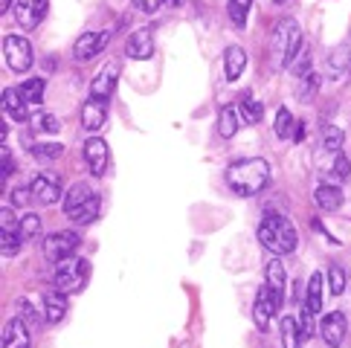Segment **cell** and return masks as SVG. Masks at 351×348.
Here are the masks:
<instances>
[{"label":"cell","instance_id":"obj_1","mask_svg":"<svg viewBox=\"0 0 351 348\" xmlns=\"http://www.w3.org/2000/svg\"><path fill=\"white\" fill-rule=\"evenodd\" d=\"M227 183L238 197H256L265 192V186L270 183V166L261 157H244L235 160L227 169Z\"/></svg>","mask_w":351,"mask_h":348},{"label":"cell","instance_id":"obj_2","mask_svg":"<svg viewBox=\"0 0 351 348\" xmlns=\"http://www.w3.org/2000/svg\"><path fill=\"white\" fill-rule=\"evenodd\" d=\"M258 244L273 256H291L299 244V235L285 215H267L258 223Z\"/></svg>","mask_w":351,"mask_h":348},{"label":"cell","instance_id":"obj_3","mask_svg":"<svg viewBox=\"0 0 351 348\" xmlns=\"http://www.w3.org/2000/svg\"><path fill=\"white\" fill-rule=\"evenodd\" d=\"M273 53H276V61L279 67H291L296 55L302 53V29L296 27V21H282L279 27L273 32Z\"/></svg>","mask_w":351,"mask_h":348},{"label":"cell","instance_id":"obj_4","mask_svg":"<svg viewBox=\"0 0 351 348\" xmlns=\"http://www.w3.org/2000/svg\"><path fill=\"white\" fill-rule=\"evenodd\" d=\"M87 276H90V261H84V258L61 261V267L56 270V290H61V293H79L84 288Z\"/></svg>","mask_w":351,"mask_h":348},{"label":"cell","instance_id":"obj_5","mask_svg":"<svg viewBox=\"0 0 351 348\" xmlns=\"http://www.w3.org/2000/svg\"><path fill=\"white\" fill-rule=\"evenodd\" d=\"M3 58L9 70L15 73H27L35 61V53H32V44L23 38V35H6L3 38Z\"/></svg>","mask_w":351,"mask_h":348},{"label":"cell","instance_id":"obj_6","mask_svg":"<svg viewBox=\"0 0 351 348\" xmlns=\"http://www.w3.org/2000/svg\"><path fill=\"white\" fill-rule=\"evenodd\" d=\"M79 235L73 232V229H61V232H53V235H47L44 238V258L47 261H67V258H73L76 256V250H79Z\"/></svg>","mask_w":351,"mask_h":348},{"label":"cell","instance_id":"obj_7","mask_svg":"<svg viewBox=\"0 0 351 348\" xmlns=\"http://www.w3.org/2000/svg\"><path fill=\"white\" fill-rule=\"evenodd\" d=\"M32 201L41 203V206H53L58 197H61V174H38L32 183Z\"/></svg>","mask_w":351,"mask_h":348},{"label":"cell","instance_id":"obj_8","mask_svg":"<svg viewBox=\"0 0 351 348\" xmlns=\"http://www.w3.org/2000/svg\"><path fill=\"white\" fill-rule=\"evenodd\" d=\"M108 41H110V32H84L76 41V47H73V58L79 64H87V61H93L108 47Z\"/></svg>","mask_w":351,"mask_h":348},{"label":"cell","instance_id":"obj_9","mask_svg":"<svg viewBox=\"0 0 351 348\" xmlns=\"http://www.w3.org/2000/svg\"><path fill=\"white\" fill-rule=\"evenodd\" d=\"M117 79H119L117 64H105V67L93 76V82H90V99L108 105V99L114 96V90H117Z\"/></svg>","mask_w":351,"mask_h":348},{"label":"cell","instance_id":"obj_10","mask_svg":"<svg viewBox=\"0 0 351 348\" xmlns=\"http://www.w3.org/2000/svg\"><path fill=\"white\" fill-rule=\"evenodd\" d=\"M84 163H87V169H90L93 177H102V174L108 171L110 151H108L105 140H99V136H90V140L84 142Z\"/></svg>","mask_w":351,"mask_h":348},{"label":"cell","instance_id":"obj_11","mask_svg":"<svg viewBox=\"0 0 351 348\" xmlns=\"http://www.w3.org/2000/svg\"><path fill=\"white\" fill-rule=\"evenodd\" d=\"M47 9H49L47 0H18L15 3V21L23 29H35L47 18Z\"/></svg>","mask_w":351,"mask_h":348},{"label":"cell","instance_id":"obj_12","mask_svg":"<svg viewBox=\"0 0 351 348\" xmlns=\"http://www.w3.org/2000/svg\"><path fill=\"white\" fill-rule=\"evenodd\" d=\"M346 316L340 314V310H331V314H325L322 322H319V334L328 348H340L343 340H346Z\"/></svg>","mask_w":351,"mask_h":348},{"label":"cell","instance_id":"obj_13","mask_svg":"<svg viewBox=\"0 0 351 348\" xmlns=\"http://www.w3.org/2000/svg\"><path fill=\"white\" fill-rule=\"evenodd\" d=\"M282 308V302L276 299V293L270 290V288H265V290H258V296H256V305H253V319H256V325L265 331L267 325H270V319H273V314Z\"/></svg>","mask_w":351,"mask_h":348},{"label":"cell","instance_id":"obj_14","mask_svg":"<svg viewBox=\"0 0 351 348\" xmlns=\"http://www.w3.org/2000/svg\"><path fill=\"white\" fill-rule=\"evenodd\" d=\"M125 55L134 58V61H145V58H152L154 55V38H152V32L148 29H136L128 44H125Z\"/></svg>","mask_w":351,"mask_h":348},{"label":"cell","instance_id":"obj_15","mask_svg":"<svg viewBox=\"0 0 351 348\" xmlns=\"http://www.w3.org/2000/svg\"><path fill=\"white\" fill-rule=\"evenodd\" d=\"M64 314H67V293H61V290L44 293V319L49 325H58L64 319Z\"/></svg>","mask_w":351,"mask_h":348},{"label":"cell","instance_id":"obj_16","mask_svg":"<svg viewBox=\"0 0 351 348\" xmlns=\"http://www.w3.org/2000/svg\"><path fill=\"white\" fill-rule=\"evenodd\" d=\"M3 348H29V325L21 316L3 328Z\"/></svg>","mask_w":351,"mask_h":348},{"label":"cell","instance_id":"obj_17","mask_svg":"<svg viewBox=\"0 0 351 348\" xmlns=\"http://www.w3.org/2000/svg\"><path fill=\"white\" fill-rule=\"evenodd\" d=\"M105 119H108V108L102 102H96V99L84 102V108H82V125H84V131L96 134L99 128L105 125Z\"/></svg>","mask_w":351,"mask_h":348},{"label":"cell","instance_id":"obj_18","mask_svg":"<svg viewBox=\"0 0 351 348\" xmlns=\"http://www.w3.org/2000/svg\"><path fill=\"white\" fill-rule=\"evenodd\" d=\"M313 203H317L322 212H337V209L343 206V192H340V186H331V183L319 186V189L313 192Z\"/></svg>","mask_w":351,"mask_h":348},{"label":"cell","instance_id":"obj_19","mask_svg":"<svg viewBox=\"0 0 351 348\" xmlns=\"http://www.w3.org/2000/svg\"><path fill=\"white\" fill-rule=\"evenodd\" d=\"M93 195H96V192H93L87 183H73V186H70V192L64 195V212L73 218L87 201H90Z\"/></svg>","mask_w":351,"mask_h":348},{"label":"cell","instance_id":"obj_20","mask_svg":"<svg viewBox=\"0 0 351 348\" xmlns=\"http://www.w3.org/2000/svg\"><path fill=\"white\" fill-rule=\"evenodd\" d=\"M27 99H23L21 90H15V87H6L3 90V114H9L15 122H23L27 119Z\"/></svg>","mask_w":351,"mask_h":348},{"label":"cell","instance_id":"obj_21","mask_svg":"<svg viewBox=\"0 0 351 348\" xmlns=\"http://www.w3.org/2000/svg\"><path fill=\"white\" fill-rule=\"evenodd\" d=\"M238 125H241V110H238L235 105H223L221 114H218V134L223 136V140H232V136L238 134Z\"/></svg>","mask_w":351,"mask_h":348},{"label":"cell","instance_id":"obj_22","mask_svg":"<svg viewBox=\"0 0 351 348\" xmlns=\"http://www.w3.org/2000/svg\"><path fill=\"white\" fill-rule=\"evenodd\" d=\"M265 279H267V288L276 293V299L285 302V284H287V273H285V264H282L279 258H270Z\"/></svg>","mask_w":351,"mask_h":348},{"label":"cell","instance_id":"obj_23","mask_svg":"<svg viewBox=\"0 0 351 348\" xmlns=\"http://www.w3.org/2000/svg\"><path fill=\"white\" fill-rule=\"evenodd\" d=\"M247 67V53L241 47H227V53H223V70H227V79L230 82H238V76L244 73Z\"/></svg>","mask_w":351,"mask_h":348},{"label":"cell","instance_id":"obj_24","mask_svg":"<svg viewBox=\"0 0 351 348\" xmlns=\"http://www.w3.org/2000/svg\"><path fill=\"white\" fill-rule=\"evenodd\" d=\"M279 331H282V345L285 348H299L302 345V331H299V322L293 316H282Z\"/></svg>","mask_w":351,"mask_h":348},{"label":"cell","instance_id":"obj_25","mask_svg":"<svg viewBox=\"0 0 351 348\" xmlns=\"http://www.w3.org/2000/svg\"><path fill=\"white\" fill-rule=\"evenodd\" d=\"M305 305H308L311 314H319V310H322V273H313V276H311Z\"/></svg>","mask_w":351,"mask_h":348},{"label":"cell","instance_id":"obj_26","mask_svg":"<svg viewBox=\"0 0 351 348\" xmlns=\"http://www.w3.org/2000/svg\"><path fill=\"white\" fill-rule=\"evenodd\" d=\"M44 87H47L44 79H29V82L21 84V93H23V99H27V105H29L32 110H38L41 99H44Z\"/></svg>","mask_w":351,"mask_h":348},{"label":"cell","instance_id":"obj_27","mask_svg":"<svg viewBox=\"0 0 351 348\" xmlns=\"http://www.w3.org/2000/svg\"><path fill=\"white\" fill-rule=\"evenodd\" d=\"M29 125H32V131H41V134H56V131H61V122H58L53 114H47V110H32Z\"/></svg>","mask_w":351,"mask_h":348},{"label":"cell","instance_id":"obj_28","mask_svg":"<svg viewBox=\"0 0 351 348\" xmlns=\"http://www.w3.org/2000/svg\"><path fill=\"white\" fill-rule=\"evenodd\" d=\"M238 110H241V119L250 122V125H256V122H261V116H265V105L253 96H244V102L238 105Z\"/></svg>","mask_w":351,"mask_h":348},{"label":"cell","instance_id":"obj_29","mask_svg":"<svg viewBox=\"0 0 351 348\" xmlns=\"http://www.w3.org/2000/svg\"><path fill=\"white\" fill-rule=\"evenodd\" d=\"M343 131L337 128V125H325L322 128V151H328V154H340V148H343Z\"/></svg>","mask_w":351,"mask_h":348},{"label":"cell","instance_id":"obj_30","mask_svg":"<svg viewBox=\"0 0 351 348\" xmlns=\"http://www.w3.org/2000/svg\"><path fill=\"white\" fill-rule=\"evenodd\" d=\"M99 209H102V201H99V195H93L90 201H87L76 215H73V221L79 223V227H87V223H93L99 218Z\"/></svg>","mask_w":351,"mask_h":348},{"label":"cell","instance_id":"obj_31","mask_svg":"<svg viewBox=\"0 0 351 348\" xmlns=\"http://www.w3.org/2000/svg\"><path fill=\"white\" fill-rule=\"evenodd\" d=\"M250 6H253V0H230V3H227L230 21L235 23L238 29H241V27H247V15H250Z\"/></svg>","mask_w":351,"mask_h":348},{"label":"cell","instance_id":"obj_32","mask_svg":"<svg viewBox=\"0 0 351 348\" xmlns=\"http://www.w3.org/2000/svg\"><path fill=\"white\" fill-rule=\"evenodd\" d=\"M348 174H351V160L346 154H337L334 157V169L328 174V183L331 186H340L343 180H348Z\"/></svg>","mask_w":351,"mask_h":348},{"label":"cell","instance_id":"obj_33","mask_svg":"<svg viewBox=\"0 0 351 348\" xmlns=\"http://www.w3.org/2000/svg\"><path fill=\"white\" fill-rule=\"evenodd\" d=\"M311 67H313L311 49H305V47H302V53H299V55H296V61L291 64V73H293L296 79H308V76H313V73H311Z\"/></svg>","mask_w":351,"mask_h":348},{"label":"cell","instance_id":"obj_34","mask_svg":"<svg viewBox=\"0 0 351 348\" xmlns=\"http://www.w3.org/2000/svg\"><path fill=\"white\" fill-rule=\"evenodd\" d=\"M291 128H296L293 125V114L287 108H282L279 114H276V136H279V140H285V136H293Z\"/></svg>","mask_w":351,"mask_h":348},{"label":"cell","instance_id":"obj_35","mask_svg":"<svg viewBox=\"0 0 351 348\" xmlns=\"http://www.w3.org/2000/svg\"><path fill=\"white\" fill-rule=\"evenodd\" d=\"M38 232H41V218L35 212H27L21 218V235H23V238H35Z\"/></svg>","mask_w":351,"mask_h":348},{"label":"cell","instance_id":"obj_36","mask_svg":"<svg viewBox=\"0 0 351 348\" xmlns=\"http://www.w3.org/2000/svg\"><path fill=\"white\" fill-rule=\"evenodd\" d=\"M328 288H331L334 296L346 293V273H343V267H337V264L328 267Z\"/></svg>","mask_w":351,"mask_h":348},{"label":"cell","instance_id":"obj_37","mask_svg":"<svg viewBox=\"0 0 351 348\" xmlns=\"http://www.w3.org/2000/svg\"><path fill=\"white\" fill-rule=\"evenodd\" d=\"M21 238H23V235H18V232H3V235H0V253H3V256H15L21 250Z\"/></svg>","mask_w":351,"mask_h":348},{"label":"cell","instance_id":"obj_38","mask_svg":"<svg viewBox=\"0 0 351 348\" xmlns=\"http://www.w3.org/2000/svg\"><path fill=\"white\" fill-rule=\"evenodd\" d=\"M317 87H319V79L317 76H308V79H299V87H296V96L302 99V102H308V99L317 93Z\"/></svg>","mask_w":351,"mask_h":348},{"label":"cell","instance_id":"obj_39","mask_svg":"<svg viewBox=\"0 0 351 348\" xmlns=\"http://www.w3.org/2000/svg\"><path fill=\"white\" fill-rule=\"evenodd\" d=\"M0 229L3 232H21V221L15 218V212H12L9 206L0 209Z\"/></svg>","mask_w":351,"mask_h":348},{"label":"cell","instance_id":"obj_40","mask_svg":"<svg viewBox=\"0 0 351 348\" xmlns=\"http://www.w3.org/2000/svg\"><path fill=\"white\" fill-rule=\"evenodd\" d=\"M18 316L27 322L29 328H35L38 325V314H35V308H32V302H27V299H18Z\"/></svg>","mask_w":351,"mask_h":348},{"label":"cell","instance_id":"obj_41","mask_svg":"<svg viewBox=\"0 0 351 348\" xmlns=\"http://www.w3.org/2000/svg\"><path fill=\"white\" fill-rule=\"evenodd\" d=\"M61 151H64V145H58V142H44V145H35V157H38V160H56Z\"/></svg>","mask_w":351,"mask_h":348},{"label":"cell","instance_id":"obj_42","mask_svg":"<svg viewBox=\"0 0 351 348\" xmlns=\"http://www.w3.org/2000/svg\"><path fill=\"white\" fill-rule=\"evenodd\" d=\"M299 331H302V340H311V334H313V314L308 310V305H302V314H299Z\"/></svg>","mask_w":351,"mask_h":348},{"label":"cell","instance_id":"obj_43","mask_svg":"<svg viewBox=\"0 0 351 348\" xmlns=\"http://www.w3.org/2000/svg\"><path fill=\"white\" fill-rule=\"evenodd\" d=\"M346 53H348L346 44L334 49V55H331V58H334V61H331V73H334V76H340V73H343V67H346V58H343V55H346Z\"/></svg>","mask_w":351,"mask_h":348},{"label":"cell","instance_id":"obj_44","mask_svg":"<svg viewBox=\"0 0 351 348\" xmlns=\"http://www.w3.org/2000/svg\"><path fill=\"white\" fill-rule=\"evenodd\" d=\"M0 171H3V180L12 177V171H15V160H12L9 148H3V154H0Z\"/></svg>","mask_w":351,"mask_h":348},{"label":"cell","instance_id":"obj_45","mask_svg":"<svg viewBox=\"0 0 351 348\" xmlns=\"http://www.w3.org/2000/svg\"><path fill=\"white\" fill-rule=\"evenodd\" d=\"M160 3L162 0H134V6L140 12H145V15H154V12L160 9Z\"/></svg>","mask_w":351,"mask_h":348},{"label":"cell","instance_id":"obj_46","mask_svg":"<svg viewBox=\"0 0 351 348\" xmlns=\"http://www.w3.org/2000/svg\"><path fill=\"white\" fill-rule=\"evenodd\" d=\"M32 201V189H15L12 192V203L15 206H27Z\"/></svg>","mask_w":351,"mask_h":348},{"label":"cell","instance_id":"obj_47","mask_svg":"<svg viewBox=\"0 0 351 348\" xmlns=\"http://www.w3.org/2000/svg\"><path fill=\"white\" fill-rule=\"evenodd\" d=\"M305 128H308L305 122H296V131H293V140H296V142H302V140H305Z\"/></svg>","mask_w":351,"mask_h":348},{"label":"cell","instance_id":"obj_48","mask_svg":"<svg viewBox=\"0 0 351 348\" xmlns=\"http://www.w3.org/2000/svg\"><path fill=\"white\" fill-rule=\"evenodd\" d=\"M12 3H15V0H0V12H3V15H6V12H9V6Z\"/></svg>","mask_w":351,"mask_h":348},{"label":"cell","instance_id":"obj_49","mask_svg":"<svg viewBox=\"0 0 351 348\" xmlns=\"http://www.w3.org/2000/svg\"><path fill=\"white\" fill-rule=\"evenodd\" d=\"M162 3H169V6H183L186 0H162Z\"/></svg>","mask_w":351,"mask_h":348},{"label":"cell","instance_id":"obj_50","mask_svg":"<svg viewBox=\"0 0 351 348\" xmlns=\"http://www.w3.org/2000/svg\"><path fill=\"white\" fill-rule=\"evenodd\" d=\"M273 3H276V6H285V3H291V0H273Z\"/></svg>","mask_w":351,"mask_h":348}]
</instances>
